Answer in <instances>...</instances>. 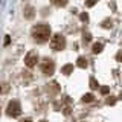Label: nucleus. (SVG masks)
I'll use <instances>...</instances> for the list:
<instances>
[{
    "instance_id": "14",
    "label": "nucleus",
    "mask_w": 122,
    "mask_h": 122,
    "mask_svg": "<svg viewBox=\"0 0 122 122\" xmlns=\"http://www.w3.org/2000/svg\"><path fill=\"white\" fill-rule=\"evenodd\" d=\"M90 34H86V35H84V40H86V41H90Z\"/></svg>"
},
{
    "instance_id": "7",
    "label": "nucleus",
    "mask_w": 122,
    "mask_h": 122,
    "mask_svg": "<svg viewBox=\"0 0 122 122\" xmlns=\"http://www.w3.org/2000/svg\"><path fill=\"white\" fill-rule=\"evenodd\" d=\"M25 17L26 18H32L34 17V8L32 6H26L25 8Z\"/></svg>"
},
{
    "instance_id": "11",
    "label": "nucleus",
    "mask_w": 122,
    "mask_h": 122,
    "mask_svg": "<svg viewBox=\"0 0 122 122\" xmlns=\"http://www.w3.org/2000/svg\"><path fill=\"white\" fill-rule=\"evenodd\" d=\"M82 101L84 102H92V101H93V95H92V93L84 95V96H82Z\"/></svg>"
},
{
    "instance_id": "10",
    "label": "nucleus",
    "mask_w": 122,
    "mask_h": 122,
    "mask_svg": "<svg viewBox=\"0 0 122 122\" xmlns=\"http://www.w3.org/2000/svg\"><path fill=\"white\" fill-rule=\"evenodd\" d=\"M102 51V44L101 43H95L93 44V53H99Z\"/></svg>"
},
{
    "instance_id": "2",
    "label": "nucleus",
    "mask_w": 122,
    "mask_h": 122,
    "mask_svg": "<svg viewBox=\"0 0 122 122\" xmlns=\"http://www.w3.org/2000/svg\"><path fill=\"white\" fill-rule=\"evenodd\" d=\"M51 47L53 51H63V49L66 47V38H64V35L55 34L51 40Z\"/></svg>"
},
{
    "instance_id": "1",
    "label": "nucleus",
    "mask_w": 122,
    "mask_h": 122,
    "mask_svg": "<svg viewBox=\"0 0 122 122\" xmlns=\"http://www.w3.org/2000/svg\"><path fill=\"white\" fill-rule=\"evenodd\" d=\"M30 34H32L34 41H37V43H46L49 40V37H51V28H49V25L38 23V25H35L32 28Z\"/></svg>"
},
{
    "instance_id": "13",
    "label": "nucleus",
    "mask_w": 122,
    "mask_h": 122,
    "mask_svg": "<svg viewBox=\"0 0 122 122\" xmlns=\"http://www.w3.org/2000/svg\"><path fill=\"white\" fill-rule=\"evenodd\" d=\"M95 3H96V0H87V2H86V6H89V8H92V6L95 5Z\"/></svg>"
},
{
    "instance_id": "6",
    "label": "nucleus",
    "mask_w": 122,
    "mask_h": 122,
    "mask_svg": "<svg viewBox=\"0 0 122 122\" xmlns=\"http://www.w3.org/2000/svg\"><path fill=\"white\" fill-rule=\"evenodd\" d=\"M76 64H78V67L86 69V67H87V60H86V56H79V58L76 60Z\"/></svg>"
},
{
    "instance_id": "16",
    "label": "nucleus",
    "mask_w": 122,
    "mask_h": 122,
    "mask_svg": "<svg viewBox=\"0 0 122 122\" xmlns=\"http://www.w3.org/2000/svg\"><path fill=\"white\" fill-rule=\"evenodd\" d=\"M20 122H32L30 119H23V121H20Z\"/></svg>"
},
{
    "instance_id": "4",
    "label": "nucleus",
    "mask_w": 122,
    "mask_h": 122,
    "mask_svg": "<svg viewBox=\"0 0 122 122\" xmlns=\"http://www.w3.org/2000/svg\"><path fill=\"white\" fill-rule=\"evenodd\" d=\"M41 70H43V73L47 75V76L53 75V72H55V63H53L51 58L43 60V63H41Z\"/></svg>"
},
{
    "instance_id": "18",
    "label": "nucleus",
    "mask_w": 122,
    "mask_h": 122,
    "mask_svg": "<svg viewBox=\"0 0 122 122\" xmlns=\"http://www.w3.org/2000/svg\"><path fill=\"white\" fill-rule=\"evenodd\" d=\"M0 90H2V87H0Z\"/></svg>"
},
{
    "instance_id": "3",
    "label": "nucleus",
    "mask_w": 122,
    "mask_h": 122,
    "mask_svg": "<svg viewBox=\"0 0 122 122\" xmlns=\"http://www.w3.org/2000/svg\"><path fill=\"white\" fill-rule=\"evenodd\" d=\"M6 113H8V116H11V117L20 116V113H21V105H20V102L15 101V99H14V101H11L9 104H8Z\"/></svg>"
},
{
    "instance_id": "9",
    "label": "nucleus",
    "mask_w": 122,
    "mask_h": 122,
    "mask_svg": "<svg viewBox=\"0 0 122 122\" xmlns=\"http://www.w3.org/2000/svg\"><path fill=\"white\" fill-rule=\"evenodd\" d=\"M52 3L55 6H58V8H63V6H66L69 3V0H52Z\"/></svg>"
},
{
    "instance_id": "15",
    "label": "nucleus",
    "mask_w": 122,
    "mask_h": 122,
    "mask_svg": "<svg viewBox=\"0 0 122 122\" xmlns=\"http://www.w3.org/2000/svg\"><path fill=\"white\" fill-rule=\"evenodd\" d=\"M101 92H102V93H107V92H108V89H107V87H101Z\"/></svg>"
},
{
    "instance_id": "5",
    "label": "nucleus",
    "mask_w": 122,
    "mask_h": 122,
    "mask_svg": "<svg viewBox=\"0 0 122 122\" xmlns=\"http://www.w3.org/2000/svg\"><path fill=\"white\" fill-rule=\"evenodd\" d=\"M37 63H38V53L35 51H30L28 55H26V58H25V64L28 67H34Z\"/></svg>"
},
{
    "instance_id": "8",
    "label": "nucleus",
    "mask_w": 122,
    "mask_h": 122,
    "mask_svg": "<svg viewBox=\"0 0 122 122\" xmlns=\"http://www.w3.org/2000/svg\"><path fill=\"white\" fill-rule=\"evenodd\" d=\"M61 72H63L64 75H70L72 72H73V64H66V66L63 67V70H61Z\"/></svg>"
},
{
    "instance_id": "12",
    "label": "nucleus",
    "mask_w": 122,
    "mask_h": 122,
    "mask_svg": "<svg viewBox=\"0 0 122 122\" xmlns=\"http://www.w3.org/2000/svg\"><path fill=\"white\" fill-rule=\"evenodd\" d=\"M98 87H99V84L96 82V81H95V78H90V89H98Z\"/></svg>"
},
{
    "instance_id": "17",
    "label": "nucleus",
    "mask_w": 122,
    "mask_h": 122,
    "mask_svg": "<svg viewBox=\"0 0 122 122\" xmlns=\"http://www.w3.org/2000/svg\"><path fill=\"white\" fill-rule=\"evenodd\" d=\"M41 122H47V121H41Z\"/></svg>"
}]
</instances>
